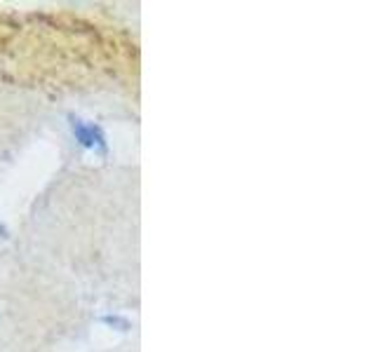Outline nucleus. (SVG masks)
Here are the masks:
<instances>
[{
  "mask_svg": "<svg viewBox=\"0 0 376 352\" xmlns=\"http://www.w3.org/2000/svg\"><path fill=\"white\" fill-rule=\"evenodd\" d=\"M69 125L76 141L83 148H94V125H87L85 120H80L78 115H69Z\"/></svg>",
  "mask_w": 376,
  "mask_h": 352,
  "instance_id": "f257e3e1",
  "label": "nucleus"
},
{
  "mask_svg": "<svg viewBox=\"0 0 376 352\" xmlns=\"http://www.w3.org/2000/svg\"><path fill=\"white\" fill-rule=\"evenodd\" d=\"M102 322L106 327H113L118 331H130V320H125V317H120V315H104Z\"/></svg>",
  "mask_w": 376,
  "mask_h": 352,
  "instance_id": "f03ea898",
  "label": "nucleus"
}]
</instances>
